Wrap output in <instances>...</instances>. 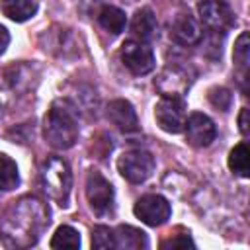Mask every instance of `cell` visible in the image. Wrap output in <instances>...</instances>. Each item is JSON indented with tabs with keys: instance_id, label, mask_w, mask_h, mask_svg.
Returning a JSON list of instances; mask_svg holds the SVG:
<instances>
[{
	"instance_id": "8fae6325",
	"label": "cell",
	"mask_w": 250,
	"mask_h": 250,
	"mask_svg": "<svg viewBox=\"0 0 250 250\" xmlns=\"http://www.w3.org/2000/svg\"><path fill=\"white\" fill-rule=\"evenodd\" d=\"M186 139L189 145L197 146V148H203V146H209L215 137H217V127L215 123L205 115V113H191L188 119H186Z\"/></svg>"
},
{
	"instance_id": "44dd1931",
	"label": "cell",
	"mask_w": 250,
	"mask_h": 250,
	"mask_svg": "<svg viewBox=\"0 0 250 250\" xmlns=\"http://www.w3.org/2000/svg\"><path fill=\"white\" fill-rule=\"evenodd\" d=\"M51 248H80V234L76 229L62 225L51 238Z\"/></svg>"
},
{
	"instance_id": "7c38bea8",
	"label": "cell",
	"mask_w": 250,
	"mask_h": 250,
	"mask_svg": "<svg viewBox=\"0 0 250 250\" xmlns=\"http://www.w3.org/2000/svg\"><path fill=\"white\" fill-rule=\"evenodd\" d=\"M107 119L123 133H135L139 129L135 107L127 100H113L107 105Z\"/></svg>"
},
{
	"instance_id": "277c9868",
	"label": "cell",
	"mask_w": 250,
	"mask_h": 250,
	"mask_svg": "<svg viewBox=\"0 0 250 250\" xmlns=\"http://www.w3.org/2000/svg\"><path fill=\"white\" fill-rule=\"evenodd\" d=\"M117 170L119 174L131 182V184H143L145 180L150 178L152 170H154V158L150 152L135 148V150H127L119 156L117 160Z\"/></svg>"
},
{
	"instance_id": "3957f363",
	"label": "cell",
	"mask_w": 250,
	"mask_h": 250,
	"mask_svg": "<svg viewBox=\"0 0 250 250\" xmlns=\"http://www.w3.org/2000/svg\"><path fill=\"white\" fill-rule=\"evenodd\" d=\"M39 176H41V186H43L45 193L51 199L59 201L61 205H66L70 186H72V176H70L68 164L61 156H49L41 164Z\"/></svg>"
},
{
	"instance_id": "52a82bcc",
	"label": "cell",
	"mask_w": 250,
	"mask_h": 250,
	"mask_svg": "<svg viewBox=\"0 0 250 250\" xmlns=\"http://www.w3.org/2000/svg\"><path fill=\"white\" fill-rule=\"evenodd\" d=\"M156 123L166 133H182L186 125V102L182 96H162L154 107Z\"/></svg>"
},
{
	"instance_id": "cb8c5ba5",
	"label": "cell",
	"mask_w": 250,
	"mask_h": 250,
	"mask_svg": "<svg viewBox=\"0 0 250 250\" xmlns=\"http://www.w3.org/2000/svg\"><path fill=\"white\" fill-rule=\"evenodd\" d=\"M209 102H211L217 109L227 111V109L230 107L232 96H230V92H229L227 88H213V90H209Z\"/></svg>"
},
{
	"instance_id": "ffe728a7",
	"label": "cell",
	"mask_w": 250,
	"mask_h": 250,
	"mask_svg": "<svg viewBox=\"0 0 250 250\" xmlns=\"http://www.w3.org/2000/svg\"><path fill=\"white\" fill-rule=\"evenodd\" d=\"M248 146H246V143H238L232 150H230V154H229V168L236 174V176H240V178H248V174H250V166H248Z\"/></svg>"
},
{
	"instance_id": "d6986e66",
	"label": "cell",
	"mask_w": 250,
	"mask_h": 250,
	"mask_svg": "<svg viewBox=\"0 0 250 250\" xmlns=\"http://www.w3.org/2000/svg\"><path fill=\"white\" fill-rule=\"evenodd\" d=\"M18 184H20V174H18L16 162L8 154L0 152V189L10 191V189L18 188Z\"/></svg>"
},
{
	"instance_id": "7402d4cb",
	"label": "cell",
	"mask_w": 250,
	"mask_h": 250,
	"mask_svg": "<svg viewBox=\"0 0 250 250\" xmlns=\"http://www.w3.org/2000/svg\"><path fill=\"white\" fill-rule=\"evenodd\" d=\"M232 59L236 62V66L242 70V74L246 76V70H248V61H250V39H248V33L242 31L234 43V53H232Z\"/></svg>"
},
{
	"instance_id": "484cf974",
	"label": "cell",
	"mask_w": 250,
	"mask_h": 250,
	"mask_svg": "<svg viewBox=\"0 0 250 250\" xmlns=\"http://www.w3.org/2000/svg\"><path fill=\"white\" fill-rule=\"evenodd\" d=\"M248 109L246 107H242V111H240V115H238V125H240V133L246 137L248 135Z\"/></svg>"
},
{
	"instance_id": "603a6c76",
	"label": "cell",
	"mask_w": 250,
	"mask_h": 250,
	"mask_svg": "<svg viewBox=\"0 0 250 250\" xmlns=\"http://www.w3.org/2000/svg\"><path fill=\"white\" fill-rule=\"evenodd\" d=\"M92 248H98V250L113 248V230L104 227V225L94 227V230H92Z\"/></svg>"
},
{
	"instance_id": "ba28073f",
	"label": "cell",
	"mask_w": 250,
	"mask_h": 250,
	"mask_svg": "<svg viewBox=\"0 0 250 250\" xmlns=\"http://www.w3.org/2000/svg\"><path fill=\"white\" fill-rule=\"evenodd\" d=\"M121 62L125 68L137 76L148 74L154 68V55L152 49L143 41H125L119 51Z\"/></svg>"
},
{
	"instance_id": "8992f818",
	"label": "cell",
	"mask_w": 250,
	"mask_h": 250,
	"mask_svg": "<svg viewBox=\"0 0 250 250\" xmlns=\"http://www.w3.org/2000/svg\"><path fill=\"white\" fill-rule=\"evenodd\" d=\"M31 86V70L25 64H14L0 70V107L16 102Z\"/></svg>"
},
{
	"instance_id": "d4e9b609",
	"label": "cell",
	"mask_w": 250,
	"mask_h": 250,
	"mask_svg": "<svg viewBox=\"0 0 250 250\" xmlns=\"http://www.w3.org/2000/svg\"><path fill=\"white\" fill-rule=\"evenodd\" d=\"M160 246H162V248H188V246L193 248L195 244H193V240L189 238V234H176V236L164 240Z\"/></svg>"
},
{
	"instance_id": "9a60e30c",
	"label": "cell",
	"mask_w": 250,
	"mask_h": 250,
	"mask_svg": "<svg viewBox=\"0 0 250 250\" xmlns=\"http://www.w3.org/2000/svg\"><path fill=\"white\" fill-rule=\"evenodd\" d=\"M131 31L143 43L156 39V35H158V21H156V16L152 14L150 8H141V10L135 12V16L131 20Z\"/></svg>"
},
{
	"instance_id": "30bf717a",
	"label": "cell",
	"mask_w": 250,
	"mask_h": 250,
	"mask_svg": "<svg viewBox=\"0 0 250 250\" xmlns=\"http://www.w3.org/2000/svg\"><path fill=\"white\" fill-rule=\"evenodd\" d=\"M133 211L145 225L158 227L170 219L172 207L166 197H162L158 193H148V195H143L141 199H137Z\"/></svg>"
},
{
	"instance_id": "e0dca14e",
	"label": "cell",
	"mask_w": 250,
	"mask_h": 250,
	"mask_svg": "<svg viewBox=\"0 0 250 250\" xmlns=\"http://www.w3.org/2000/svg\"><path fill=\"white\" fill-rule=\"evenodd\" d=\"M0 10L14 21H25L37 12L35 0H0Z\"/></svg>"
},
{
	"instance_id": "5b68a950",
	"label": "cell",
	"mask_w": 250,
	"mask_h": 250,
	"mask_svg": "<svg viewBox=\"0 0 250 250\" xmlns=\"http://www.w3.org/2000/svg\"><path fill=\"white\" fill-rule=\"evenodd\" d=\"M86 199L90 203V209L96 215L105 217V215H111L113 213V205H115L113 188L96 170H92L88 174V178H86Z\"/></svg>"
},
{
	"instance_id": "9c48e42d",
	"label": "cell",
	"mask_w": 250,
	"mask_h": 250,
	"mask_svg": "<svg viewBox=\"0 0 250 250\" xmlns=\"http://www.w3.org/2000/svg\"><path fill=\"white\" fill-rule=\"evenodd\" d=\"M197 14L201 23L213 33H225L234 21L230 6L223 0H203L197 6Z\"/></svg>"
},
{
	"instance_id": "7a4b0ae2",
	"label": "cell",
	"mask_w": 250,
	"mask_h": 250,
	"mask_svg": "<svg viewBox=\"0 0 250 250\" xmlns=\"http://www.w3.org/2000/svg\"><path fill=\"white\" fill-rule=\"evenodd\" d=\"M45 139L53 148L66 150L78 139V119L76 111L68 102L57 100L45 115L43 121Z\"/></svg>"
},
{
	"instance_id": "ac0fdd59",
	"label": "cell",
	"mask_w": 250,
	"mask_h": 250,
	"mask_svg": "<svg viewBox=\"0 0 250 250\" xmlns=\"http://www.w3.org/2000/svg\"><path fill=\"white\" fill-rule=\"evenodd\" d=\"M98 21L100 25L107 31V33H121L127 25V16L123 10L115 8V6H104L100 12H98Z\"/></svg>"
},
{
	"instance_id": "2e32d148",
	"label": "cell",
	"mask_w": 250,
	"mask_h": 250,
	"mask_svg": "<svg viewBox=\"0 0 250 250\" xmlns=\"http://www.w3.org/2000/svg\"><path fill=\"white\" fill-rule=\"evenodd\" d=\"M146 246H148V240H146V234L141 229H135V227H129V225H119L113 230V248L141 250V248H146Z\"/></svg>"
},
{
	"instance_id": "4fadbf2b",
	"label": "cell",
	"mask_w": 250,
	"mask_h": 250,
	"mask_svg": "<svg viewBox=\"0 0 250 250\" xmlns=\"http://www.w3.org/2000/svg\"><path fill=\"white\" fill-rule=\"evenodd\" d=\"M170 39L180 45H195L201 41V27L189 14H180L170 25Z\"/></svg>"
},
{
	"instance_id": "6da1fadb",
	"label": "cell",
	"mask_w": 250,
	"mask_h": 250,
	"mask_svg": "<svg viewBox=\"0 0 250 250\" xmlns=\"http://www.w3.org/2000/svg\"><path fill=\"white\" fill-rule=\"evenodd\" d=\"M49 209L37 197L25 195L6 209L0 221V236L8 248H27L49 227Z\"/></svg>"
},
{
	"instance_id": "4316f807",
	"label": "cell",
	"mask_w": 250,
	"mask_h": 250,
	"mask_svg": "<svg viewBox=\"0 0 250 250\" xmlns=\"http://www.w3.org/2000/svg\"><path fill=\"white\" fill-rule=\"evenodd\" d=\"M8 43H10V33H8V29L4 25H0V55L6 51Z\"/></svg>"
},
{
	"instance_id": "5bb4252c",
	"label": "cell",
	"mask_w": 250,
	"mask_h": 250,
	"mask_svg": "<svg viewBox=\"0 0 250 250\" xmlns=\"http://www.w3.org/2000/svg\"><path fill=\"white\" fill-rule=\"evenodd\" d=\"M156 86L162 92V96H182L189 88V78L188 72L180 66H166L158 76Z\"/></svg>"
}]
</instances>
